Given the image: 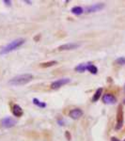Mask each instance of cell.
I'll list each match as a JSON object with an SVG mask.
<instances>
[{"label": "cell", "instance_id": "44dd1931", "mask_svg": "<svg viewBox=\"0 0 125 141\" xmlns=\"http://www.w3.org/2000/svg\"><path fill=\"white\" fill-rule=\"evenodd\" d=\"M123 102H124V104H125V99H124V101H123Z\"/></svg>", "mask_w": 125, "mask_h": 141}, {"label": "cell", "instance_id": "ba28073f", "mask_svg": "<svg viewBox=\"0 0 125 141\" xmlns=\"http://www.w3.org/2000/svg\"><path fill=\"white\" fill-rule=\"evenodd\" d=\"M103 101L104 104L106 105H114L116 104L117 102V98L113 95V94H109V93H106L103 96Z\"/></svg>", "mask_w": 125, "mask_h": 141}, {"label": "cell", "instance_id": "4fadbf2b", "mask_svg": "<svg viewBox=\"0 0 125 141\" xmlns=\"http://www.w3.org/2000/svg\"><path fill=\"white\" fill-rule=\"evenodd\" d=\"M102 94H103V88H98V89H97V91L95 92L94 96L92 97V102H97L99 99L101 98Z\"/></svg>", "mask_w": 125, "mask_h": 141}, {"label": "cell", "instance_id": "7a4b0ae2", "mask_svg": "<svg viewBox=\"0 0 125 141\" xmlns=\"http://www.w3.org/2000/svg\"><path fill=\"white\" fill-rule=\"evenodd\" d=\"M26 40L23 39V38H20V39H16L12 42H10L9 43H8L6 46H4L1 50H0V55H6V54H9L14 50H16L17 48H19L20 46H22L23 44L25 43Z\"/></svg>", "mask_w": 125, "mask_h": 141}, {"label": "cell", "instance_id": "e0dca14e", "mask_svg": "<svg viewBox=\"0 0 125 141\" xmlns=\"http://www.w3.org/2000/svg\"><path fill=\"white\" fill-rule=\"evenodd\" d=\"M115 63L118 64V65H125V57L124 56H120V57H118V58H117L116 60H115Z\"/></svg>", "mask_w": 125, "mask_h": 141}, {"label": "cell", "instance_id": "5bb4252c", "mask_svg": "<svg viewBox=\"0 0 125 141\" xmlns=\"http://www.w3.org/2000/svg\"><path fill=\"white\" fill-rule=\"evenodd\" d=\"M71 12L75 15H80L84 12V9L81 8V7H74V8L71 9Z\"/></svg>", "mask_w": 125, "mask_h": 141}, {"label": "cell", "instance_id": "52a82bcc", "mask_svg": "<svg viewBox=\"0 0 125 141\" xmlns=\"http://www.w3.org/2000/svg\"><path fill=\"white\" fill-rule=\"evenodd\" d=\"M104 8V3H97V4H93V5L88 7V8L86 9V11L89 12V13H91V12L99 11V10L103 9Z\"/></svg>", "mask_w": 125, "mask_h": 141}, {"label": "cell", "instance_id": "9c48e42d", "mask_svg": "<svg viewBox=\"0 0 125 141\" xmlns=\"http://www.w3.org/2000/svg\"><path fill=\"white\" fill-rule=\"evenodd\" d=\"M82 116H83V111L80 108H74V109L71 110L70 113H69V117L73 119V120H78Z\"/></svg>", "mask_w": 125, "mask_h": 141}, {"label": "cell", "instance_id": "8992f818", "mask_svg": "<svg viewBox=\"0 0 125 141\" xmlns=\"http://www.w3.org/2000/svg\"><path fill=\"white\" fill-rule=\"evenodd\" d=\"M16 120L10 118V117H7V118H4L2 120H1V124L3 127L5 128H10V127H13L15 124H16Z\"/></svg>", "mask_w": 125, "mask_h": 141}, {"label": "cell", "instance_id": "7402d4cb", "mask_svg": "<svg viewBox=\"0 0 125 141\" xmlns=\"http://www.w3.org/2000/svg\"><path fill=\"white\" fill-rule=\"evenodd\" d=\"M124 90H125V86H124Z\"/></svg>", "mask_w": 125, "mask_h": 141}, {"label": "cell", "instance_id": "9a60e30c", "mask_svg": "<svg viewBox=\"0 0 125 141\" xmlns=\"http://www.w3.org/2000/svg\"><path fill=\"white\" fill-rule=\"evenodd\" d=\"M56 64H57V62L56 61V60H53V61H48V62H44V63H41L40 66H41L42 68H48V67L54 66V65H56Z\"/></svg>", "mask_w": 125, "mask_h": 141}, {"label": "cell", "instance_id": "3957f363", "mask_svg": "<svg viewBox=\"0 0 125 141\" xmlns=\"http://www.w3.org/2000/svg\"><path fill=\"white\" fill-rule=\"evenodd\" d=\"M123 125V107L121 105H119L117 110L116 116V130L121 129Z\"/></svg>", "mask_w": 125, "mask_h": 141}, {"label": "cell", "instance_id": "2e32d148", "mask_svg": "<svg viewBox=\"0 0 125 141\" xmlns=\"http://www.w3.org/2000/svg\"><path fill=\"white\" fill-rule=\"evenodd\" d=\"M33 104L36 105L37 106H39V107H42V108L46 106V104H45V103H42V102L39 101V100H38V99H36V98L33 99Z\"/></svg>", "mask_w": 125, "mask_h": 141}, {"label": "cell", "instance_id": "ac0fdd59", "mask_svg": "<svg viewBox=\"0 0 125 141\" xmlns=\"http://www.w3.org/2000/svg\"><path fill=\"white\" fill-rule=\"evenodd\" d=\"M65 134H66V136H67L68 140H71V134H70V133H69V132H66V133H65Z\"/></svg>", "mask_w": 125, "mask_h": 141}, {"label": "cell", "instance_id": "277c9868", "mask_svg": "<svg viewBox=\"0 0 125 141\" xmlns=\"http://www.w3.org/2000/svg\"><path fill=\"white\" fill-rule=\"evenodd\" d=\"M71 82L70 78H60V79H57L56 81H54L53 83L51 84V88L52 89H57V88H61L64 85H67Z\"/></svg>", "mask_w": 125, "mask_h": 141}, {"label": "cell", "instance_id": "603a6c76", "mask_svg": "<svg viewBox=\"0 0 125 141\" xmlns=\"http://www.w3.org/2000/svg\"><path fill=\"white\" fill-rule=\"evenodd\" d=\"M124 141H125V140H124Z\"/></svg>", "mask_w": 125, "mask_h": 141}, {"label": "cell", "instance_id": "6da1fadb", "mask_svg": "<svg viewBox=\"0 0 125 141\" xmlns=\"http://www.w3.org/2000/svg\"><path fill=\"white\" fill-rule=\"evenodd\" d=\"M33 80V75L30 73H24L17 75L9 81V84L11 86H23L29 83L30 81Z\"/></svg>", "mask_w": 125, "mask_h": 141}, {"label": "cell", "instance_id": "d6986e66", "mask_svg": "<svg viewBox=\"0 0 125 141\" xmlns=\"http://www.w3.org/2000/svg\"><path fill=\"white\" fill-rule=\"evenodd\" d=\"M4 3H5L6 5H8V6H9V5L11 4V2H10V1H7V0H5V1H4Z\"/></svg>", "mask_w": 125, "mask_h": 141}, {"label": "cell", "instance_id": "5b68a950", "mask_svg": "<svg viewBox=\"0 0 125 141\" xmlns=\"http://www.w3.org/2000/svg\"><path fill=\"white\" fill-rule=\"evenodd\" d=\"M81 44L78 42H70V43H65L60 45L57 49L58 51H69V50H74L76 48H78Z\"/></svg>", "mask_w": 125, "mask_h": 141}, {"label": "cell", "instance_id": "8fae6325", "mask_svg": "<svg viewBox=\"0 0 125 141\" xmlns=\"http://www.w3.org/2000/svg\"><path fill=\"white\" fill-rule=\"evenodd\" d=\"M87 70H89V71H90L91 73H93V74H96V73L98 72V69H97V67H96L95 65H93L91 62H88Z\"/></svg>", "mask_w": 125, "mask_h": 141}, {"label": "cell", "instance_id": "30bf717a", "mask_svg": "<svg viewBox=\"0 0 125 141\" xmlns=\"http://www.w3.org/2000/svg\"><path fill=\"white\" fill-rule=\"evenodd\" d=\"M11 111H12V114L14 115L15 117H21L23 115V109L22 107L18 105H13L12 108H11Z\"/></svg>", "mask_w": 125, "mask_h": 141}, {"label": "cell", "instance_id": "ffe728a7", "mask_svg": "<svg viewBox=\"0 0 125 141\" xmlns=\"http://www.w3.org/2000/svg\"><path fill=\"white\" fill-rule=\"evenodd\" d=\"M111 141H120V140H118L116 137H112V138H111Z\"/></svg>", "mask_w": 125, "mask_h": 141}, {"label": "cell", "instance_id": "7c38bea8", "mask_svg": "<svg viewBox=\"0 0 125 141\" xmlns=\"http://www.w3.org/2000/svg\"><path fill=\"white\" fill-rule=\"evenodd\" d=\"M87 66H88V63H81V64H78L75 67V70L78 71V72H84L85 70H87Z\"/></svg>", "mask_w": 125, "mask_h": 141}]
</instances>
